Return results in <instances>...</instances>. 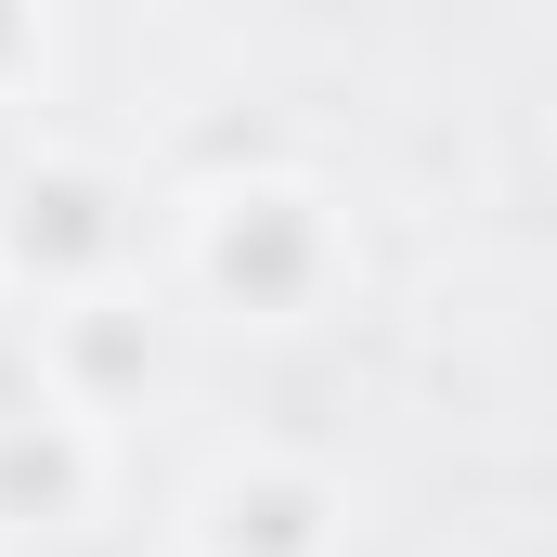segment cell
Masks as SVG:
<instances>
[{
    "mask_svg": "<svg viewBox=\"0 0 557 557\" xmlns=\"http://www.w3.org/2000/svg\"><path fill=\"white\" fill-rule=\"evenodd\" d=\"M363 273L350 247V208L324 182H285V169H234L208 195H182V298L208 324H260V337H298L324 324Z\"/></svg>",
    "mask_w": 557,
    "mask_h": 557,
    "instance_id": "6da1fadb",
    "label": "cell"
},
{
    "mask_svg": "<svg viewBox=\"0 0 557 557\" xmlns=\"http://www.w3.org/2000/svg\"><path fill=\"white\" fill-rule=\"evenodd\" d=\"M143 260V195L104 156H13L0 169V285L13 298H78Z\"/></svg>",
    "mask_w": 557,
    "mask_h": 557,
    "instance_id": "7a4b0ae2",
    "label": "cell"
},
{
    "mask_svg": "<svg viewBox=\"0 0 557 557\" xmlns=\"http://www.w3.org/2000/svg\"><path fill=\"white\" fill-rule=\"evenodd\" d=\"M350 545V493L298 454H221L182 493V557H337Z\"/></svg>",
    "mask_w": 557,
    "mask_h": 557,
    "instance_id": "3957f363",
    "label": "cell"
},
{
    "mask_svg": "<svg viewBox=\"0 0 557 557\" xmlns=\"http://www.w3.org/2000/svg\"><path fill=\"white\" fill-rule=\"evenodd\" d=\"M156 376H169V311H156L131 273L52 298V337H39V389H52V403H78V416H131Z\"/></svg>",
    "mask_w": 557,
    "mask_h": 557,
    "instance_id": "277c9868",
    "label": "cell"
},
{
    "mask_svg": "<svg viewBox=\"0 0 557 557\" xmlns=\"http://www.w3.org/2000/svg\"><path fill=\"white\" fill-rule=\"evenodd\" d=\"M91 493H104V416H78L52 389L0 403V532H65V519H91Z\"/></svg>",
    "mask_w": 557,
    "mask_h": 557,
    "instance_id": "5b68a950",
    "label": "cell"
},
{
    "mask_svg": "<svg viewBox=\"0 0 557 557\" xmlns=\"http://www.w3.org/2000/svg\"><path fill=\"white\" fill-rule=\"evenodd\" d=\"M39 78H52V13H39V0H0V117H13Z\"/></svg>",
    "mask_w": 557,
    "mask_h": 557,
    "instance_id": "8992f818",
    "label": "cell"
}]
</instances>
